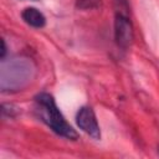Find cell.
<instances>
[{
	"label": "cell",
	"mask_w": 159,
	"mask_h": 159,
	"mask_svg": "<svg viewBox=\"0 0 159 159\" xmlns=\"http://www.w3.org/2000/svg\"><path fill=\"white\" fill-rule=\"evenodd\" d=\"M36 109L41 119L58 135L65 137L71 140H76L78 134L77 132L66 122L65 117L60 112L53 97L46 92H42L35 97Z\"/></svg>",
	"instance_id": "1"
},
{
	"label": "cell",
	"mask_w": 159,
	"mask_h": 159,
	"mask_svg": "<svg viewBox=\"0 0 159 159\" xmlns=\"http://www.w3.org/2000/svg\"><path fill=\"white\" fill-rule=\"evenodd\" d=\"M114 39L120 48H128L134 39L133 25L127 14L118 11L114 19Z\"/></svg>",
	"instance_id": "2"
},
{
	"label": "cell",
	"mask_w": 159,
	"mask_h": 159,
	"mask_svg": "<svg viewBox=\"0 0 159 159\" xmlns=\"http://www.w3.org/2000/svg\"><path fill=\"white\" fill-rule=\"evenodd\" d=\"M76 123L84 133H87L91 138L98 140L101 138V129L96 119V114L91 107H82L77 116H76Z\"/></svg>",
	"instance_id": "3"
},
{
	"label": "cell",
	"mask_w": 159,
	"mask_h": 159,
	"mask_svg": "<svg viewBox=\"0 0 159 159\" xmlns=\"http://www.w3.org/2000/svg\"><path fill=\"white\" fill-rule=\"evenodd\" d=\"M21 16H22L24 21L27 25H30L32 27H36V29H41L46 24V17L36 7H26V9H24Z\"/></svg>",
	"instance_id": "4"
},
{
	"label": "cell",
	"mask_w": 159,
	"mask_h": 159,
	"mask_svg": "<svg viewBox=\"0 0 159 159\" xmlns=\"http://www.w3.org/2000/svg\"><path fill=\"white\" fill-rule=\"evenodd\" d=\"M101 0H77V6L80 9L83 10H88V9H94L99 5Z\"/></svg>",
	"instance_id": "5"
},
{
	"label": "cell",
	"mask_w": 159,
	"mask_h": 159,
	"mask_svg": "<svg viewBox=\"0 0 159 159\" xmlns=\"http://www.w3.org/2000/svg\"><path fill=\"white\" fill-rule=\"evenodd\" d=\"M1 46L2 47H1V55L0 56H1V58H4L5 57V53H6V45H5V41L4 40H1Z\"/></svg>",
	"instance_id": "6"
}]
</instances>
